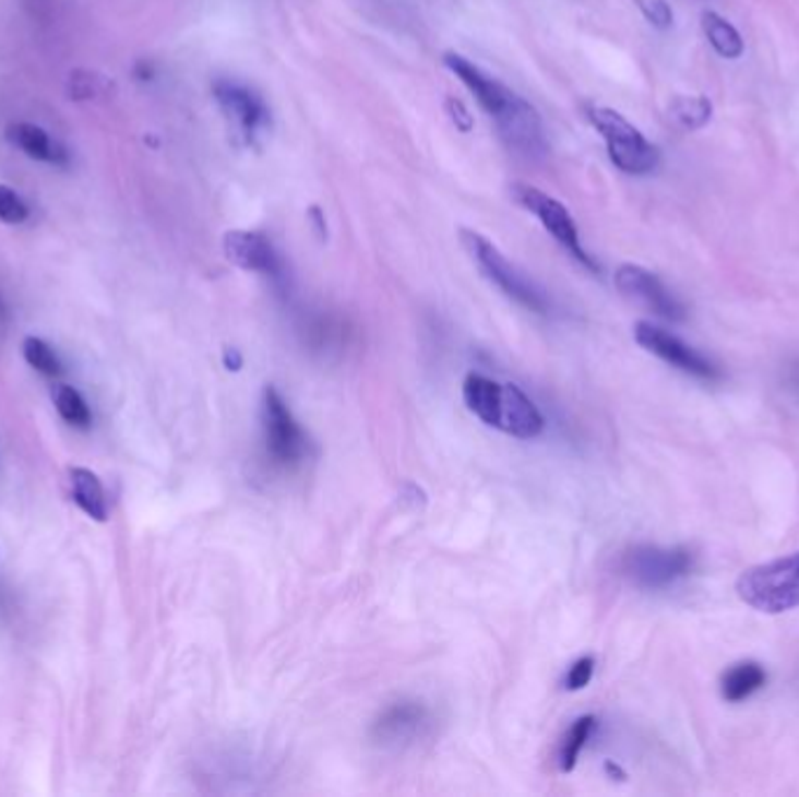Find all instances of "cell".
Here are the masks:
<instances>
[{"label":"cell","instance_id":"obj_20","mask_svg":"<svg viewBox=\"0 0 799 797\" xmlns=\"http://www.w3.org/2000/svg\"><path fill=\"white\" fill-rule=\"evenodd\" d=\"M669 115L682 129L694 131L711 122L713 104L706 96H676L669 106Z\"/></svg>","mask_w":799,"mask_h":797},{"label":"cell","instance_id":"obj_19","mask_svg":"<svg viewBox=\"0 0 799 797\" xmlns=\"http://www.w3.org/2000/svg\"><path fill=\"white\" fill-rule=\"evenodd\" d=\"M596 718L594 716H582L577 718L569 733H565L561 746H559V770L563 774H569L575 770L577 758L585 751V746L589 744L592 735L596 733Z\"/></svg>","mask_w":799,"mask_h":797},{"label":"cell","instance_id":"obj_5","mask_svg":"<svg viewBox=\"0 0 799 797\" xmlns=\"http://www.w3.org/2000/svg\"><path fill=\"white\" fill-rule=\"evenodd\" d=\"M696 567V555L690 547L636 545L624 555V575L641 590H666L688 578Z\"/></svg>","mask_w":799,"mask_h":797},{"label":"cell","instance_id":"obj_23","mask_svg":"<svg viewBox=\"0 0 799 797\" xmlns=\"http://www.w3.org/2000/svg\"><path fill=\"white\" fill-rule=\"evenodd\" d=\"M28 221V206L24 199L16 194L10 186L0 182V223L22 225Z\"/></svg>","mask_w":799,"mask_h":797},{"label":"cell","instance_id":"obj_2","mask_svg":"<svg viewBox=\"0 0 799 797\" xmlns=\"http://www.w3.org/2000/svg\"><path fill=\"white\" fill-rule=\"evenodd\" d=\"M737 594L746 606L767 616L799 608V550L746 569L737 580Z\"/></svg>","mask_w":799,"mask_h":797},{"label":"cell","instance_id":"obj_30","mask_svg":"<svg viewBox=\"0 0 799 797\" xmlns=\"http://www.w3.org/2000/svg\"><path fill=\"white\" fill-rule=\"evenodd\" d=\"M0 313H3V302H0Z\"/></svg>","mask_w":799,"mask_h":797},{"label":"cell","instance_id":"obj_26","mask_svg":"<svg viewBox=\"0 0 799 797\" xmlns=\"http://www.w3.org/2000/svg\"><path fill=\"white\" fill-rule=\"evenodd\" d=\"M71 98H92L94 94L102 92V78L90 75V73H75L71 75Z\"/></svg>","mask_w":799,"mask_h":797},{"label":"cell","instance_id":"obj_3","mask_svg":"<svg viewBox=\"0 0 799 797\" xmlns=\"http://www.w3.org/2000/svg\"><path fill=\"white\" fill-rule=\"evenodd\" d=\"M461 243L468 255L477 262L479 272L485 274L496 288H501L510 300L517 302L520 307L540 313V317H547L552 311V302L545 295V290L536 284V281L528 278L520 267L498 251V248L487 239L477 235L473 229H461Z\"/></svg>","mask_w":799,"mask_h":797},{"label":"cell","instance_id":"obj_9","mask_svg":"<svg viewBox=\"0 0 799 797\" xmlns=\"http://www.w3.org/2000/svg\"><path fill=\"white\" fill-rule=\"evenodd\" d=\"M615 286H618V290L624 297H629V300H634L647 311H653L655 317L664 321L682 323L688 319L685 305L664 286V281L657 274L639 267V264H622V267L615 272Z\"/></svg>","mask_w":799,"mask_h":797},{"label":"cell","instance_id":"obj_29","mask_svg":"<svg viewBox=\"0 0 799 797\" xmlns=\"http://www.w3.org/2000/svg\"><path fill=\"white\" fill-rule=\"evenodd\" d=\"M606 772L615 778V776H618V782H624V778H627V774L618 768V765H612V762H608V765H606Z\"/></svg>","mask_w":799,"mask_h":797},{"label":"cell","instance_id":"obj_15","mask_svg":"<svg viewBox=\"0 0 799 797\" xmlns=\"http://www.w3.org/2000/svg\"><path fill=\"white\" fill-rule=\"evenodd\" d=\"M503 384L485 377V374H468L463 381V401L477 419L487 426H498V412H501Z\"/></svg>","mask_w":799,"mask_h":797},{"label":"cell","instance_id":"obj_14","mask_svg":"<svg viewBox=\"0 0 799 797\" xmlns=\"http://www.w3.org/2000/svg\"><path fill=\"white\" fill-rule=\"evenodd\" d=\"M5 139L14 147H20V151L31 159L55 164V166L69 164V153H65L63 147L38 124L12 122L5 129Z\"/></svg>","mask_w":799,"mask_h":797},{"label":"cell","instance_id":"obj_25","mask_svg":"<svg viewBox=\"0 0 799 797\" xmlns=\"http://www.w3.org/2000/svg\"><path fill=\"white\" fill-rule=\"evenodd\" d=\"M594 667H596L594 657H580L577 662H573V667L569 669V674H565L563 686L569 690H573V692L575 690H585L592 683V678H594Z\"/></svg>","mask_w":799,"mask_h":797},{"label":"cell","instance_id":"obj_17","mask_svg":"<svg viewBox=\"0 0 799 797\" xmlns=\"http://www.w3.org/2000/svg\"><path fill=\"white\" fill-rule=\"evenodd\" d=\"M69 485L73 503L85 512L87 518L104 524L108 520V498L98 475L92 473L90 468L75 466L69 471Z\"/></svg>","mask_w":799,"mask_h":797},{"label":"cell","instance_id":"obj_8","mask_svg":"<svg viewBox=\"0 0 799 797\" xmlns=\"http://www.w3.org/2000/svg\"><path fill=\"white\" fill-rule=\"evenodd\" d=\"M634 337L639 346H643L647 354L657 356L666 365H671L678 372L694 377L699 381H718L720 368L711 358H706L702 352H696L692 344L680 340L673 332L664 330L655 323L641 321L634 328Z\"/></svg>","mask_w":799,"mask_h":797},{"label":"cell","instance_id":"obj_28","mask_svg":"<svg viewBox=\"0 0 799 797\" xmlns=\"http://www.w3.org/2000/svg\"><path fill=\"white\" fill-rule=\"evenodd\" d=\"M223 362H225V368H227V370H231V372H239V370H241V365H243V358H241V354L237 352V348H225Z\"/></svg>","mask_w":799,"mask_h":797},{"label":"cell","instance_id":"obj_12","mask_svg":"<svg viewBox=\"0 0 799 797\" xmlns=\"http://www.w3.org/2000/svg\"><path fill=\"white\" fill-rule=\"evenodd\" d=\"M430 727V711L421 702H395L381 711L372 725V739L381 746H407Z\"/></svg>","mask_w":799,"mask_h":797},{"label":"cell","instance_id":"obj_11","mask_svg":"<svg viewBox=\"0 0 799 797\" xmlns=\"http://www.w3.org/2000/svg\"><path fill=\"white\" fill-rule=\"evenodd\" d=\"M223 251L239 270L272 276L276 284L286 278V264H283L272 239H266L262 231L231 229L223 239Z\"/></svg>","mask_w":799,"mask_h":797},{"label":"cell","instance_id":"obj_13","mask_svg":"<svg viewBox=\"0 0 799 797\" xmlns=\"http://www.w3.org/2000/svg\"><path fill=\"white\" fill-rule=\"evenodd\" d=\"M498 430L503 433L520 438V440H533L538 438L545 430V419L540 409L533 405L530 397L514 384H503V397H501V412H498Z\"/></svg>","mask_w":799,"mask_h":797},{"label":"cell","instance_id":"obj_10","mask_svg":"<svg viewBox=\"0 0 799 797\" xmlns=\"http://www.w3.org/2000/svg\"><path fill=\"white\" fill-rule=\"evenodd\" d=\"M213 96L225 118L231 122L246 141H253L260 131L270 127V108L251 87L235 80H218L213 85Z\"/></svg>","mask_w":799,"mask_h":797},{"label":"cell","instance_id":"obj_4","mask_svg":"<svg viewBox=\"0 0 799 797\" xmlns=\"http://www.w3.org/2000/svg\"><path fill=\"white\" fill-rule=\"evenodd\" d=\"M589 122L596 127L608 145V155L620 171L629 176H645L657 169L659 151L624 115L612 108L592 106L587 110Z\"/></svg>","mask_w":799,"mask_h":797},{"label":"cell","instance_id":"obj_27","mask_svg":"<svg viewBox=\"0 0 799 797\" xmlns=\"http://www.w3.org/2000/svg\"><path fill=\"white\" fill-rule=\"evenodd\" d=\"M446 112H449V118H452V122L456 124V129H461V131L473 129V115L458 102V98H449Z\"/></svg>","mask_w":799,"mask_h":797},{"label":"cell","instance_id":"obj_7","mask_svg":"<svg viewBox=\"0 0 799 797\" xmlns=\"http://www.w3.org/2000/svg\"><path fill=\"white\" fill-rule=\"evenodd\" d=\"M510 194L522 209L536 215L549 235H552L565 248V251H569L582 264V267H587L589 272H598L596 260L585 251V246H582V241H580L577 223L573 221L571 211L565 209L559 199L528 186V182H514V186L510 188Z\"/></svg>","mask_w":799,"mask_h":797},{"label":"cell","instance_id":"obj_18","mask_svg":"<svg viewBox=\"0 0 799 797\" xmlns=\"http://www.w3.org/2000/svg\"><path fill=\"white\" fill-rule=\"evenodd\" d=\"M702 28L704 36L708 38L711 47L718 52L723 59H739L743 55V38L741 33L731 26L725 16H720L718 12H704L702 14Z\"/></svg>","mask_w":799,"mask_h":797},{"label":"cell","instance_id":"obj_22","mask_svg":"<svg viewBox=\"0 0 799 797\" xmlns=\"http://www.w3.org/2000/svg\"><path fill=\"white\" fill-rule=\"evenodd\" d=\"M22 352H24V360L31 365L33 370L45 374V377H55L61 372V362H59V356L52 346H49L45 340L36 337V335H28L24 337V344H22Z\"/></svg>","mask_w":799,"mask_h":797},{"label":"cell","instance_id":"obj_16","mask_svg":"<svg viewBox=\"0 0 799 797\" xmlns=\"http://www.w3.org/2000/svg\"><path fill=\"white\" fill-rule=\"evenodd\" d=\"M767 669L760 662L743 659L731 664V667L720 678V694L729 704H739L751 700L755 692L767 686Z\"/></svg>","mask_w":799,"mask_h":797},{"label":"cell","instance_id":"obj_6","mask_svg":"<svg viewBox=\"0 0 799 797\" xmlns=\"http://www.w3.org/2000/svg\"><path fill=\"white\" fill-rule=\"evenodd\" d=\"M262 430L266 454L276 466L293 468L305 461L309 452L307 433L274 386H266L262 393Z\"/></svg>","mask_w":799,"mask_h":797},{"label":"cell","instance_id":"obj_1","mask_svg":"<svg viewBox=\"0 0 799 797\" xmlns=\"http://www.w3.org/2000/svg\"><path fill=\"white\" fill-rule=\"evenodd\" d=\"M444 66L470 90L477 104L496 122L498 131H501V139L508 143L510 151L528 159H538L547 153L540 115L524 96L512 92L501 80L481 71L479 66H475L463 55L446 52Z\"/></svg>","mask_w":799,"mask_h":797},{"label":"cell","instance_id":"obj_24","mask_svg":"<svg viewBox=\"0 0 799 797\" xmlns=\"http://www.w3.org/2000/svg\"><path fill=\"white\" fill-rule=\"evenodd\" d=\"M636 5L643 12L645 20L651 22L655 28H659V31L671 28L673 10L669 3H666V0H636Z\"/></svg>","mask_w":799,"mask_h":797},{"label":"cell","instance_id":"obj_21","mask_svg":"<svg viewBox=\"0 0 799 797\" xmlns=\"http://www.w3.org/2000/svg\"><path fill=\"white\" fill-rule=\"evenodd\" d=\"M52 401L59 417L75 428H87L92 424V409L82 393L69 384H57L52 391Z\"/></svg>","mask_w":799,"mask_h":797}]
</instances>
